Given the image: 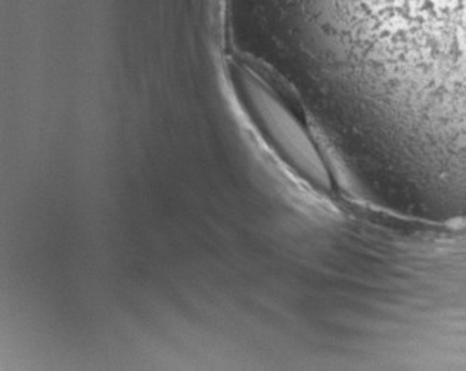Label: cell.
I'll return each mask as SVG.
<instances>
[{
  "label": "cell",
  "mask_w": 466,
  "mask_h": 371,
  "mask_svg": "<svg viewBox=\"0 0 466 371\" xmlns=\"http://www.w3.org/2000/svg\"><path fill=\"white\" fill-rule=\"evenodd\" d=\"M226 74L238 106L276 163L311 194L334 196L329 161L296 97L251 62L230 59Z\"/></svg>",
  "instance_id": "cell-1"
}]
</instances>
